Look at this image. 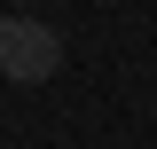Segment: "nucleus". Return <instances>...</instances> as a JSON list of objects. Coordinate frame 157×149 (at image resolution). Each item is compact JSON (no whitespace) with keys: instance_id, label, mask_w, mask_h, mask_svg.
<instances>
[{"instance_id":"obj_1","label":"nucleus","mask_w":157,"mask_h":149,"mask_svg":"<svg viewBox=\"0 0 157 149\" xmlns=\"http://www.w3.org/2000/svg\"><path fill=\"white\" fill-rule=\"evenodd\" d=\"M55 71H63V32L16 8V16L0 24V78L8 86H47Z\"/></svg>"}]
</instances>
